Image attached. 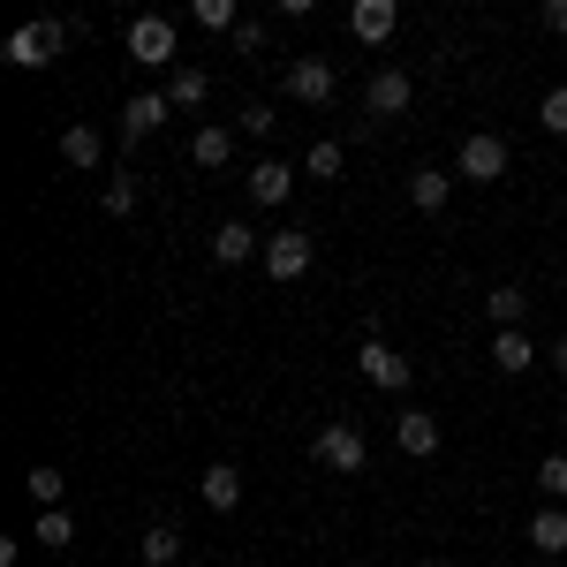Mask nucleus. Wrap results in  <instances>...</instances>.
I'll use <instances>...</instances> for the list:
<instances>
[{
    "label": "nucleus",
    "instance_id": "obj_1",
    "mask_svg": "<svg viewBox=\"0 0 567 567\" xmlns=\"http://www.w3.org/2000/svg\"><path fill=\"white\" fill-rule=\"evenodd\" d=\"M175 45H182L175 16H136V23H130V61H136V69H167Z\"/></svg>",
    "mask_w": 567,
    "mask_h": 567
},
{
    "label": "nucleus",
    "instance_id": "obj_2",
    "mask_svg": "<svg viewBox=\"0 0 567 567\" xmlns=\"http://www.w3.org/2000/svg\"><path fill=\"white\" fill-rule=\"evenodd\" d=\"M61 45H69V23H23V31H8L0 53H8V69H45Z\"/></svg>",
    "mask_w": 567,
    "mask_h": 567
},
{
    "label": "nucleus",
    "instance_id": "obj_3",
    "mask_svg": "<svg viewBox=\"0 0 567 567\" xmlns=\"http://www.w3.org/2000/svg\"><path fill=\"white\" fill-rule=\"evenodd\" d=\"M355 371H363V379H371L379 393H409V371H416V363H409L401 349H386L379 333H363V349H355Z\"/></svg>",
    "mask_w": 567,
    "mask_h": 567
},
{
    "label": "nucleus",
    "instance_id": "obj_4",
    "mask_svg": "<svg viewBox=\"0 0 567 567\" xmlns=\"http://www.w3.org/2000/svg\"><path fill=\"white\" fill-rule=\"evenodd\" d=\"M310 258H318V243H310L303 227H280V235H265V272H272V280H303Z\"/></svg>",
    "mask_w": 567,
    "mask_h": 567
},
{
    "label": "nucleus",
    "instance_id": "obj_5",
    "mask_svg": "<svg viewBox=\"0 0 567 567\" xmlns=\"http://www.w3.org/2000/svg\"><path fill=\"white\" fill-rule=\"evenodd\" d=\"M310 454H318L326 470H341V477H355V470L371 462V446H363V432H355V424H326V432L310 439Z\"/></svg>",
    "mask_w": 567,
    "mask_h": 567
},
{
    "label": "nucleus",
    "instance_id": "obj_6",
    "mask_svg": "<svg viewBox=\"0 0 567 567\" xmlns=\"http://www.w3.org/2000/svg\"><path fill=\"white\" fill-rule=\"evenodd\" d=\"M333 91H341L333 61H318V53L288 61V99H296V106H333Z\"/></svg>",
    "mask_w": 567,
    "mask_h": 567
},
{
    "label": "nucleus",
    "instance_id": "obj_7",
    "mask_svg": "<svg viewBox=\"0 0 567 567\" xmlns=\"http://www.w3.org/2000/svg\"><path fill=\"white\" fill-rule=\"evenodd\" d=\"M454 175L462 182H499L507 175V144H499V136H462V152H454Z\"/></svg>",
    "mask_w": 567,
    "mask_h": 567
},
{
    "label": "nucleus",
    "instance_id": "obj_8",
    "mask_svg": "<svg viewBox=\"0 0 567 567\" xmlns=\"http://www.w3.org/2000/svg\"><path fill=\"white\" fill-rule=\"evenodd\" d=\"M393 446H401L409 462L439 454V416H424V409H401V416H393Z\"/></svg>",
    "mask_w": 567,
    "mask_h": 567
},
{
    "label": "nucleus",
    "instance_id": "obj_9",
    "mask_svg": "<svg viewBox=\"0 0 567 567\" xmlns=\"http://www.w3.org/2000/svg\"><path fill=\"white\" fill-rule=\"evenodd\" d=\"M197 499H205L213 515H235V507H243V470H235V462H213V470L197 477Z\"/></svg>",
    "mask_w": 567,
    "mask_h": 567
},
{
    "label": "nucleus",
    "instance_id": "obj_10",
    "mask_svg": "<svg viewBox=\"0 0 567 567\" xmlns=\"http://www.w3.org/2000/svg\"><path fill=\"white\" fill-rule=\"evenodd\" d=\"M393 23H401V8H393V0H355V8H349V31L363 45H386Z\"/></svg>",
    "mask_w": 567,
    "mask_h": 567
},
{
    "label": "nucleus",
    "instance_id": "obj_11",
    "mask_svg": "<svg viewBox=\"0 0 567 567\" xmlns=\"http://www.w3.org/2000/svg\"><path fill=\"white\" fill-rule=\"evenodd\" d=\"M243 189H250V205H288V189H296V167H288V159H258Z\"/></svg>",
    "mask_w": 567,
    "mask_h": 567
},
{
    "label": "nucleus",
    "instance_id": "obj_12",
    "mask_svg": "<svg viewBox=\"0 0 567 567\" xmlns=\"http://www.w3.org/2000/svg\"><path fill=\"white\" fill-rule=\"evenodd\" d=\"M363 106H371V114H409V69H379V76L363 84Z\"/></svg>",
    "mask_w": 567,
    "mask_h": 567
},
{
    "label": "nucleus",
    "instance_id": "obj_13",
    "mask_svg": "<svg viewBox=\"0 0 567 567\" xmlns=\"http://www.w3.org/2000/svg\"><path fill=\"white\" fill-rule=\"evenodd\" d=\"M136 560H144V567H182V529L175 523H152L144 537H136Z\"/></svg>",
    "mask_w": 567,
    "mask_h": 567
},
{
    "label": "nucleus",
    "instance_id": "obj_14",
    "mask_svg": "<svg viewBox=\"0 0 567 567\" xmlns=\"http://www.w3.org/2000/svg\"><path fill=\"white\" fill-rule=\"evenodd\" d=\"M484 318H492L499 333H515V326H523V318H529V296H523V288H515V280H499V288L484 296Z\"/></svg>",
    "mask_w": 567,
    "mask_h": 567
},
{
    "label": "nucleus",
    "instance_id": "obj_15",
    "mask_svg": "<svg viewBox=\"0 0 567 567\" xmlns=\"http://www.w3.org/2000/svg\"><path fill=\"white\" fill-rule=\"evenodd\" d=\"M213 258H219V265L265 258V235H250V227H243V219H227V227H219V235H213Z\"/></svg>",
    "mask_w": 567,
    "mask_h": 567
},
{
    "label": "nucleus",
    "instance_id": "obj_16",
    "mask_svg": "<svg viewBox=\"0 0 567 567\" xmlns=\"http://www.w3.org/2000/svg\"><path fill=\"white\" fill-rule=\"evenodd\" d=\"M61 159H69V167H99V159H106V136L91 130V122H69V130H61Z\"/></svg>",
    "mask_w": 567,
    "mask_h": 567
},
{
    "label": "nucleus",
    "instance_id": "obj_17",
    "mask_svg": "<svg viewBox=\"0 0 567 567\" xmlns=\"http://www.w3.org/2000/svg\"><path fill=\"white\" fill-rule=\"evenodd\" d=\"M159 122H167V91H136L130 106H122V130L130 136H152Z\"/></svg>",
    "mask_w": 567,
    "mask_h": 567
},
{
    "label": "nucleus",
    "instance_id": "obj_18",
    "mask_svg": "<svg viewBox=\"0 0 567 567\" xmlns=\"http://www.w3.org/2000/svg\"><path fill=\"white\" fill-rule=\"evenodd\" d=\"M189 159H197V167H227V159H235V130L205 122V130L189 136Z\"/></svg>",
    "mask_w": 567,
    "mask_h": 567
},
{
    "label": "nucleus",
    "instance_id": "obj_19",
    "mask_svg": "<svg viewBox=\"0 0 567 567\" xmlns=\"http://www.w3.org/2000/svg\"><path fill=\"white\" fill-rule=\"evenodd\" d=\"M529 545L560 560L567 553V507H537V515H529Z\"/></svg>",
    "mask_w": 567,
    "mask_h": 567
},
{
    "label": "nucleus",
    "instance_id": "obj_20",
    "mask_svg": "<svg viewBox=\"0 0 567 567\" xmlns=\"http://www.w3.org/2000/svg\"><path fill=\"white\" fill-rule=\"evenodd\" d=\"M205 99H213V76H205V69H175V76H167V106L189 114V106H205Z\"/></svg>",
    "mask_w": 567,
    "mask_h": 567
},
{
    "label": "nucleus",
    "instance_id": "obj_21",
    "mask_svg": "<svg viewBox=\"0 0 567 567\" xmlns=\"http://www.w3.org/2000/svg\"><path fill=\"white\" fill-rule=\"evenodd\" d=\"M537 363V349H529V333L515 326V333H492V371H529Z\"/></svg>",
    "mask_w": 567,
    "mask_h": 567
},
{
    "label": "nucleus",
    "instance_id": "obj_22",
    "mask_svg": "<svg viewBox=\"0 0 567 567\" xmlns=\"http://www.w3.org/2000/svg\"><path fill=\"white\" fill-rule=\"evenodd\" d=\"M446 189H454V175L416 167V175H409V205H416V213H439V205H446Z\"/></svg>",
    "mask_w": 567,
    "mask_h": 567
},
{
    "label": "nucleus",
    "instance_id": "obj_23",
    "mask_svg": "<svg viewBox=\"0 0 567 567\" xmlns=\"http://www.w3.org/2000/svg\"><path fill=\"white\" fill-rule=\"evenodd\" d=\"M31 537H39L45 553H61V545H76V523H69L61 507H39V529H31Z\"/></svg>",
    "mask_w": 567,
    "mask_h": 567
},
{
    "label": "nucleus",
    "instance_id": "obj_24",
    "mask_svg": "<svg viewBox=\"0 0 567 567\" xmlns=\"http://www.w3.org/2000/svg\"><path fill=\"white\" fill-rule=\"evenodd\" d=\"M23 492H31V499H39V507H61V492H69V477H61V470H53V462H39V470H31V477H23Z\"/></svg>",
    "mask_w": 567,
    "mask_h": 567
},
{
    "label": "nucleus",
    "instance_id": "obj_25",
    "mask_svg": "<svg viewBox=\"0 0 567 567\" xmlns=\"http://www.w3.org/2000/svg\"><path fill=\"white\" fill-rule=\"evenodd\" d=\"M537 492H545V499H567V454H545V462H537Z\"/></svg>",
    "mask_w": 567,
    "mask_h": 567
},
{
    "label": "nucleus",
    "instance_id": "obj_26",
    "mask_svg": "<svg viewBox=\"0 0 567 567\" xmlns=\"http://www.w3.org/2000/svg\"><path fill=\"white\" fill-rule=\"evenodd\" d=\"M189 16H197L205 31H243V23H235V0H197Z\"/></svg>",
    "mask_w": 567,
    "mask_h": 567
},
{
    "label": "nucleus",
    "instance_id": "obj_27",
    "mask_svg": "<svg viewBox=\"0 0 567 567\" xmlns=\"http://www.w3.org/2000/svg\"><path fill=\"white\" fill-rule=\"evenodd\" d=\"M130 213H136V182L114 175V182H106V219H130Z\"/></svg>",
    "mask_w": 567,
    "mask_h": 567
},
{
    "label": "nucleus",
    "instance_id": "obj_28",
    "mask_svg": "<svg viewBox=\"0 0 567 567\" xmlns=\"http://www.w3.org/2000/svg\"><path fill=\"white\" fill-rule=\"evenodd\" d=\"M537 122H545L553 136H567V84H553V91H545V106H537Z\"/></svg>",
    "mask_w": 567,
    "mask_h": 567
},
{
    "label": "nucleus",
    "instance_id": "obj_29",
    "mask_svg": "<svg viewBox=\"0 0 567 567\" xmlns=\"http://www.w3.org/2000/svg\"><path fill=\"white\" fill-rule=\"evenodd\" d=\"M303 167H310L318 182H333V175H341V144H310V152H303Z\"/></svg>",
    "mask_w": 567,
    "mask_h": 567
},
{
    "label": "nucleus",
    "instance_id": "obj_30",
    "mask_svg": "<svg viewBox=\"0 0 567 567\" xmlns=\"http://www.w3.org/2000/svg\"><path fill=\"white\" fill-rule=\"evenodd\" d=\"M243 130H250V136H272L280 122H272V106H243Z\"/></svg>",
    "mask_w": 567,
    "mask_h": 567
},
{
    "label": "nucleus",
    "instance_id": "obj_31",
    "mask_svg": "<svg viewBox=\"0 0 567 567\" xmlns=\"http://www.w3.org/2000/svg\"><path fill=\"white\" fill-rule=\"evenodd\" d=\"M545 31H567V0H545V16H537Z\"/></svg>",
    "mask_w": 567,
    "mask_h": 567
},
{
    "label": "nucleus",
    "instance_id": "obj_32",
    "mask_svg": "<svg viewBox=\"0 0 567 567\" xmlns=\"http://www.w3.org/2000/svg\"><path fill=\"white\" fill-rule=\"evenodd\" d=\"M553 371H560V379H567V333H560V341H553Z\"/></svg>",
    "mask_w": 567,
    "mask_h": 567
},
{
    "label": "nucleus",
    "instance_id": "obj_33",
    "mask_svg": "<svg viewBox=\"0 0 567 567\" xmlns=\"http://www.w3.org/2000/svg\"><path fill=\"white\" fill-rule=\"evenodd\" d=\"M416 567H439V560H416Z\"/></svg>",
    "mask_w": 567,
    "mask_h": 567
},
{
    "label": "nucleus",
    "instance_id": "obj_34",
    "mask_svg": "<svg viewBox=\"0 0 567 567\" xmlns=\"http://www.w3.org/2000/svg\"><path fill=\"white\" fill-rule=\"evenodd\" d=\"M182 567H189V560H182Z\"/></svg>",
    "mask_w": 567,
    "mask_h": 567
}]
</instances>
